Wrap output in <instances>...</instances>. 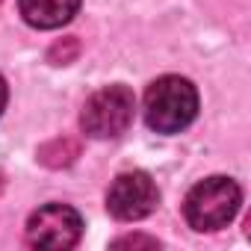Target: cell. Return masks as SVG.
<instances>
[{
  "label": "cell",
  "instance_id": "1",
  "mask_svg": "<svg viewBox=\"0 0 251 251\" xmlns=\"http://www.w3.org/2000/svg\"><path fill=\"white\" fill-rule=\"evenodd\" d=\"M198 115V92L186 77L166 74L145 92V121L157 133H180Z\"/></svg>",
  "mask_w": 251,
  "mask_h": 251
},
{
  "label": "cell",
  "instance_id": "2",
  "mask_svg": "<svg viewBox=\"0 0 251 251\" xmlns=\"http://www.w3.org/2000/svg\"><path fill=\"white\" fill-rule=\"evenodd\" d=\"M242 204V189L230 177H207L195 183L183 201V216L195 230H219L233 222Z\"/></svg>",
  "mask_w": 251,
  "mask_h": 251
},
{
  "label": "cell",
  "instance_id": "3",
  "mask_svg": "<svg viewBox=\"0 0 251 251\" xmlns=\"http://www.w3.org/2000/svg\"><path fill=\"white\" fill-rule=\"evenodd\" d=\"M133 109L136 98L127 86H106L86 100L80 112V127L92 139H115L130 127Z\"/></svg>",
  "mask_w": 251,
  "mask_h": 251
},
{
  "label": "cell",
  "instance_id": "4",
  "mask_svg": "<svg viewBox=\"0 0 251 251\" xmlns=\"http://www.w3.org/2000/svg\"><path fill=\"white\" fill-rule=\"evenodd\" d=\"M83 236V219L68 204H45L27 222V242L33 248L65 251L74 248Z\"/></svg>",
  "mask_w": 251,
  "mask_h": 251
},
{
  "label": "cell",
  "instance_id": "5",
  "mask_svg": "<svg viewBox=\"0 0 251 251\" xmlns=\"http://www.w3.org/2000/svg\"><path fill=\"white\" fill-rule=\"evenodd\" d=\"M157 201H160L157 183L145 172H124V175H118L112 180L109 192H106V210L118 222H139V219L151 216Z\"/></svg>",
  "mask_w": 251,
  "mask_h": 251
},
{
  "label": "cell",
  "instance_id": "6",
  "mask_svg": "<svg viewBox=\"0 0 251 251\" xmlns=\"http://www.w3.org/2000/svg\"><path fill=\"white\" fill-rule=\"evenodd\" d=\"M18 9L30 27L56 30L77 15L80 0H18Z\"/></svg>",
  "mask_w": 251,
  "mask_h": 251
},
{
  "label": "cell",
  "instance_id": "7",
  "mask_svg": "<svg viewBox=\"0 0 251 251\" xmlns=\"http://www.w3.org/2000/svg\"><path fill=\"white\" fill-rule=\"evenodd\" d=\"M77 151H80V145H77L74 139H56V142H50V145H45V148L39 151V160H42L45 166L59 169V166H68V163L77 157Z\"/></svg>",
  "mask_w": 251,
  "mask_h": 251
},
{
  "label": "cell",
  "instance_id": "8",
  "mask_svg": "<svg viewBox=\"0 0 251 251\" xmlns=\"http://www.w3.org/2000/svg\"><path fill=\"white\" fill-rule=\"evenodd\" d=\"M115 248H121V245H148V248H154V245H160L154 236H121V239H115L112 242Z\"/></svg>",
  "mask_w": 251,
  "mask_h": 251
},
{
  "label": "cell",
  "instance_id": "9",
  "mask_svg": "<svg viewBox=\"0 0 251 251\" xmlns=\"http://www.w3.org/2000/svg\"><path fill=\"white\" fill-rule=\"evenodd\" d=\"M6 98H9V92H6V80L0 77V112L6 109Z\"/></svg>",
  "mask_w": 251,
  "mask_h": 251
}]
</instances>
